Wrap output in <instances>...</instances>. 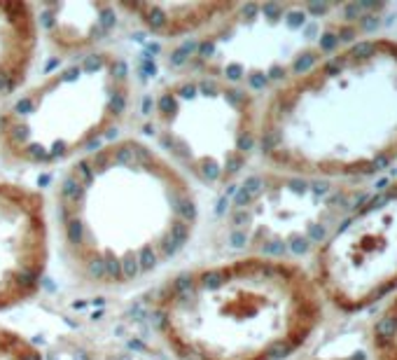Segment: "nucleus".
Masks as SVG:
<instances>
[{"mask_svg":"<svg viewBox=\"0 0 397 360\" xmlns=\"http://www.w3.org/2000/svg\"><path fill=\"white\" fill-rule=\"evenodd\" d=\"M192 182L138 138L108 141L68 164L54 192L66 267L96 290H126L154 276L192 241Z\"/></svg>","mask_w":397,"mask_h":360,"instance_id":"f257e3e1","label":"nucleus"},{"mask_svg":"<svg viewBox=\"0 0 397 360\" xmlns=\"http://www.w3.org/2000/svg\"><path fill=\"white\" fill-rule=\"evenodd\" d=\"M371 360H397V295L379 309L369 332Z\"/></svg>","mask_w":397,"mask_h":360,"instance_id":"f8f14e48","label":"nucleus"},{"mask_svg":"<svg viewBox=\"0 0 397 360\" xmlns=\"http://www.w3.org/2000/svg\"><path fill=\"white\" fill-rule=\"evenodd\" d=\"M325 309L299 262L234 255L168 279L152 299V321L176 360H290Z\"/></svg>","mask_w":397,"mask_h":360,"instance_id":"7ed1b4c3","label":"nucleus"},{"mask_svg":"<svg viewBox=\"0 0 397 360\" xmlns=\"http://www.w3.org/2000/svg\"><path fill=\"white\" fill-rule=\"evenodd\" d=\"M257 152L274 171L316 182L397 164V37L334 47L269 91Z\"/></svg>","mask_w":397,"mask_h":360,"instance_id":"f03ea898","label":"nucleus"},{"mask_svg":"<svg viewBox=\"0 0 397 360\" xmlns=\"http://www.w3.org/2000/svg\"><path fill=\"white\" fill-rule=\"evenodd\" d=\"M0 360H42V356L24 334L0 325Z\"/></svg>","mask_w":397,"mask_h":360,"instance_id":"ddd939ff","label":"nucleus"},{"mask_svg":"<svg viewBox=\"0 0 397 360\" xmlns=\"http://www.w3.org/2000/svg\"><path fill=\"white\" fill-rule=\"evenodd\" d=\"M259 108L253 91L187 71L154 94L145 129L189 182L227 187L257 152Z\"/></svg>","mask_w":397,"mask_h":360,"instance_id":"39448f33","label":"nucleus"},{"mask_svg":"<svg viewBox=\"0 0 397 360\" xmlns=\"http://www.w3.org/2000/svg\"><path fill=\"white\" fill-rule=\"evenodd\" d=\"M304 360H348V358H304Z\"/></svg>","mask_w":397,"mask_h":360,"instance_id":"4468645a","label":"nucleus"},{"mask_svg":"<svg viewBox=\"0 0 397 360\" xmlns=\"http://www.w3.org/2000/svg\"><path fill=\"white\" fill-rule=\"evenodd\" d=\"M309 271L325 306L339 314H362L395 297L397 178L327 227Z\"/></svg>","mask_w":397,"mask_h":360,"instance_id":"423d86ee","label":"nucleus"},{"mask_svg":"<svg viewBox=\"0 0 397 360\" xmlns=\"http://www.w3.org/2000/svg\"><path fill=\"white\" fill-rule=\"evenodd\" d=\"M126 19L164 40L201 36L234 2H117Z\"/></svg>","mask_w":397,"mask_h":360,"instance_id":"9b49d317","label":"nucleus"},{"mask_svg":"<svg viewBox=\"0 0 397 360\" xmlns=\"http://www.w3.org/2000/svg\"><path fill=\"white\" fill-rule=\"evenodd\" d=\"M49 262V220L40 192L0 182V311L28 302Z\"/></svg>","mask_w":397,"mask_h":360,"instance_id":"6e6552de","label":"nucleus"},{"mask_svg":"<svg viewBox=\"0 0 397 360\" xmlns=\"http://www.w3.org/2000/svg\"><path fill=\"white\" fill-rule=\"evenodd\" d=\"M37 42L36 7L28 2L0 0V101H7L26 82Z\"/></svg>","mask_w":397,"mask_h":360,"instance_id":"9d476101","label":"nucleus"},{"mask_svg":"<svg viewBox=\"0 0 397 360\" xmlns=\"http://www.w3.org/2000/svg\"><path fill=\"white\" fill-rule=\"evenodd\" d=\"M36 7L37 33L66 59L106 49L117 33L124 12L110 2H44Z\"/></svg>","mask_w":397,"mask_h":360,"instance_id":"1a4fd4ad","label":"nucleus"},{"mask_svg":"<svg viewBox=\"0 0 397 360\" xmlns=\"http://www.w3.org/2000/svg\"><path fill=\"white\" fill-rule=\"evenodd\" d=\"M131 96L122 54L98 49L66 59L0 106V159L21 169L72 164L108 143L129 115Z\"/></svg>","mask_w":397,"mask_h":360,"instance_id":"20e7f679","label":"nucleus"},{"mask_svg":"<svg viewBox=\"0 0 397 360\" xmlns=\"http://www.w3.org/2000/svg\"><path fill=\"white\" fill-rule=\"evenodd\" d=\"M309 7L238 5L194 37L187 68L253 91L276 89L316 56L306 47Z\"/></svg>","mask_w":397,"mask_h":360,"instance_id":"0eeeda50","label":"nucleus"}]
</instances>
